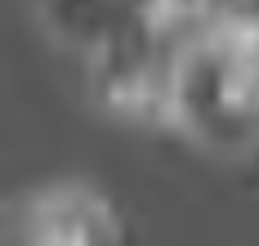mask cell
Returning a JSON list of instances; mask_svg holds the SVG:
<instances>
[{"label":"cell","mask_w":259,"mask_h":246,"mask_svg":"<svg viewBox=\"0 0 259 246\" xmlns=\"http://www.w3.org/2000/svg\"><path fill=\"white\" fill-rule=\"evenodd\" d=\"M170 126L210 152L259 148V94L246 76L228 23H214L179 58L170 90Z\"/></svg>","instance_id":"6da1fadb"},{"label":"cell","mask_w":259,"mask_h":246,"mask_svg":"<svg viewBox=\"0 0 259 246\" xmlns=\"http://www.w3.org/2000/svg\"><path fill=\"white\" fill-rule=\"evenodd\" d=\"M125 9L130 0H40V14H45L50 31L80 54H90Z\"/></svg>","instance_id":"3957f363"},{"label":"cell","mask_w":259,"mask_h":246,"mask_svg":"<svg viewBox=\"0 0 259 246\" xmlns=\"http://www.w3.org/2000/svg\"><path fill=\"white\" fill-rule=\"evenodd\" d=\"M14 246H121V215L103 192L58 184L23 206Z\"/></svg>","instance_id":"7a4b0ae2"}]
</instances>
